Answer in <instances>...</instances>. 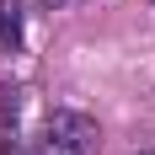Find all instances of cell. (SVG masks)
I'll return each mask as SVG.
<instances>
[{
  "label": "cell",
  "mask_w": 155,
  "mask_h": 155,
  "mask_svg": "<svg viewBox=\"0 0 155 155\" xmlns=\"http://www.w3.org/2000/svg\"><path fill=\"white\" fill-rule=\"evenodd\" d=\"M21 43V5L16 0H0V48Z\"/></svg>",
  "instance_id": "7a4b0ae2"
},
{
  "label": "cell",
  "mask_w": 155,
  "mask_h": 155,
  "mask_svg": "<svg viewBox=\"0 0 155 155\" xmlns=\"http://www.w3.org/2000/svg\"><path fill=\"white\" fill-rule=\"evenodd\" d=\"M96 150H102L96 118H86V112H75V107L48 112L43 139H38V155H96Z\"/></svg>",
  "instance_id": "6da1fadb"
},
{
  "label": "cell",
  "mask_w": 155,
  "mask_h": 155,
  "mask_svg": "<svg viewBox=\"0 0 155 155\" xmlns=\"http://www.w3.org/2000/svg\"><path fill=\"white\" fill-rule=\"evenodd\" d=\"M0 155H21V144H16V139H0Z\"/></svg>",
  "instance_id": "277c9868"
},
{
  "label": "cell",
  "mask_w": 155,
  "mask_h": 155,
  "mask_svg": "<svg viewBox=\"0 0 155 155\" xmlns=\"http://www.w3.org/2000/svg\"><path fill=\"white\" fill-rule=\"evenodd\" d=\"M134 155H155V150H134Z\"/></svg>",
  "instance_id": "8992f818"
},
{
  "label": "cell",
  "mask_w": 155,
  "mask_h": 155,
  "mask_svg": "<svg viewBox=\"0 0 155 155\" xmlns=\"http://www.w3.org/2000/svg\"><path fill=\"white\" fill-rule=\"evenodd\" d=\"M16 112H21V91L16 86H0V128H11Z\"/></svg>",
  "instance_id": "3957f363"
},
{
  "label": "cell",
  "mask_w": 155,
  "mask_h": 155,
  "mask_svg": "<svg viewBox=\"0 0 155 155\" xmlns=\"http://www.w3.org/2000/svg\"><path fill=\"white\" fill-rule=\"evenodd\" d=\"M38 5H64V0H38Z\"/></svg>",
  "instance_id": "5b68a950"
}]
</instances>
